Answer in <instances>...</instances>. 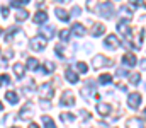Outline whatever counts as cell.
<instances>
[{
	"label": "cell",
	"mask_w": 146,
	"mask_h": 128,
	"mask_svg": "<svg viewBox=\"0 0 146 128\" xmlns=\"http://www.w3.org/2000/svg\"><path fill=\"white\" fill-rule=\"evenodd\" d=\"M36 24H44L46 21H48V14L46 12H42V10H39V12H36L34 14V19H33Z\"/></svg>",
	"instance_id": "cell-13"
},
{
	"label": "cell",
	"mask_w": 146,
	"mask_h": 128,
	"mask_svg": "<svg viewBox=\"0 0 146 128\" xmlns=\"http://www.w3.org/2000/svg\"><path fill=\"white\" fill-rule=\"evenodd\" d=\"M3 56H5V58L9 60V58H12V56H14V51H12V50H7V51L3 53Z\"/></svg>",
	"instance_id": "cell-37"
},
{
	"label": "cell",
	"mask_w": 146,
	"mask_h": 128,
	"mask_svg": "<svg viewBox=\"0 0 146 128\" xmlns=\"http://www.w3.org/2000/svg\"><path fill=\"white\" fill-rule=\"evenodd\" d=\"M119 14H121V17H126V21H131L133 19V10L127 9V7H121Z\"/></svg>",
	"instance_id": "cell-20"
},
{
	"label": "cell",
	"mask_w": 146,
	"mask_h": 128,
	"mask_svg": "<svg viewBox=\"0 0 146 128\" xmlns=\"http://www.w3.org/2000/svg\"><path fill=\"white\" fill-rule=\"evenodd\" d=\"M72 33L73 34H76V36H83V34H85V27H83L82 24L75 22V24L72 26Z\"/></svg>",
	"instance_id": "cell-18"
},
{
	"label": "cell",
	"mask_w": 146,
	"mask_h": 128,
	"mask_svg": "<svg viewBox=\"0 0 146 128\" xmlns=\"http://www.w3.org/2000/svg\"><path fill=\"white\" fill-rule=\"evenodd\" d=\"M65 77H66V80H68L70 84H76V82H78V75L73 72L72 68H66V72H65Z\"/></svg>",
	"instance_id": "cell-16"
},
{
	"label": "cell",
	"mask_w": 146,
	"mask_h": 128,
	"mask_svg": "<svg viewBox=\"0 0 146 128\" xmlns=\"http://www.w3.org/2000/svg\"><path fill=\"white\" fill-rule=\"evenodd\" d=\"M22 90H24V94H26V96H31V94L34 92V82L31 80V82H29V84L26 85V87H24Z\"/></svg>",
	"instance_id": "cell-27"
},
{
	"label": "cell",
	"mask_w": 146,
	"mask_h": 128,
	"mask_svg": "<svg viewBox=\"0 0 146 128\" xmlns=\"http://www.w3.org/2000/svg\"><path fill=\"white\" fill-rule=\"evenodd\" d=\"M127 104H129V108L138 109V108L141 106V94H139V92H133V94H129V97H127Z\"/></svg>",
	"instance_id": "cell-4"
},
{
	"label": "cell",
	"mask_w": 146,
	"mask_h": 128,
	"mask_svg": "<svg viewBox=\"0 0 146 128\" xmlns=\"http://www.w3.org/2000/svg\"><path fill=\"white\" fill-rule=\"evenodd\" d=\"M129 80H131V84H139L141 82V75L139 74H129Z\"/></svg>",
	"instance_id": "cell-30"
},
{
	"label": "cell",
	"mask_w": 146,
	"mask_h": 128,
	"mask_svg": "<svg viewBox=\"0 0 146 128\" xmlns=\"http://www.w3.org/2000/svg\"><path fill=\"white\" fill-rule=\"evenodd\" d=\"M0 36H2V29H0Z\"/></svg>",
	"instance_id": "cell-46"
},
{
	"label": "cell",
	"mask_w": 146,
	"mask_h": 128,
	"mask_svg": "<svg viewBox=\"0 0 146 128\" xmlns=\"http://www.w3.org/2000/svg\"><path fill=\"white\" fill-rule=\"evenodd\" d=\"M24 3H29V0H12V7H14V9H19V7L24 5Z\"/></svg>",
	"instance_id": "cell-32"
},
{
	"label": "cell",
	"mask_w": 146,
	"mask_h": 128,
	"mask_svg": "<svg viewBox=\"0 0 146 128\" xmlns=\"http://www.w3.org/2000/svg\"><path fill=\"white\" fill-rule=\"evenodd\" d=\"M29 128H39V127H37L36 123H31V125H29Z\"/></svg>",
	"instance_id": "cell-42"
},
{
	"label": "cell",
	"mask_w": 146,
	"mask_h": 128,
	"mask_svg": "<svg viewBox=\"0 0 146 128\" xmlns=\"http://www.w3.org/2000/svg\"><path fill=\"white\" fill-rule=\"evenodd\" d=\"M76 68H78L82 74H87V72H88V65H87L85 62H78V63H76Z\"/></svg>",
	"instance_id": "cell-29"
},
{
	"label": "cell",
	"mask_w": 146,
	"mask_h": 128,
	"mask_svg": "<svg viewBox=\"0 0 146 128\" xmlns=\"http://www.w3.org/2000/svg\"><path fill=\"white\" fill-rule=\"evenodd\" d=\"M75 104V96L70 90H65L61 96V106H73Z\"/></svg>",
	"instance_id": "cell-7"
},
{
	"label": "cell",
	"mask_w": 146,
	"mask_h": 128,
	"mask_svg": "<svg viewBox=\"0 0 146 128\" xmlns=\"http://www.w3.org/2000/svg\"><path fill=\"white\" fill-rule=\"evenodd\" d=\"M80 12H82V10H80V7H73V10H72V14H73V15H78Z\"/></svg>",
	"instance_id": "cell-40"
},
{
	"label": "cell",
	"mask_w": 146,
	"mask_h": 128,
	"mask_svg": "<svg viewBox=\"0 0 146 128\" xmlns=\"http://www.w3.org/2000/svg\"><path fill=\"white\" fill-rule=\"evenodd\" d=\"M56 2H66V0H56Z\"/></svg>",
	"instance_id": "cell-45"
},
{
	"label": "cell",
	"mask_w": 146,
	"mask_h": 128,
	"mask_svg": "<svg viewBox=\"0 0 146 128\" xmlns=\"http://www.w3.org/2000/svg\"><path fill=\"white\" fill-rule=\"evenodd\" d=\"M94 80H87V84H85V89H82V94H92V92H95V89H94Z\"/></svg>",
	"instance_id": "cell-21"
},
{
	"label": "cell",
	"mask_w": 146,
	"mask_h": 128,
	"mask_svg": "<svg viewBox=\"0 0 146 128\" xmlns=\"http://www.w3.org/2000/svg\"><path fill=\"white\" fill-rule=\"evenodd\" d=\"M42 68H44V72H46V75H48V74H53V72H54L56 65H54V63H53L51 60H46V62H44V67H42Z\"/></svg>",
	"instance_id": "cell-22"
},
{
	"label": "cell",
	"mask_w": 146,
	"mask_h": 128,
	"mask_svg": "<svg viewBox=\"0 0 146 128\" xmlns=\"http://www.w3.org/2000/svg\"><path fill=\"white\" fill-rule=\"evenodd\" d=\"M27 17H29V12H27L26 9H15V19H17L19 22L26 21Z\"/></svg>",
	"instance_id": "cell-15"
},
{
	"label": "cell",
	"mask_w": 146,
	"mask_h": 128,
	"mask_svg": "<svg viewBox=\"0 0 146 128\" xmlns=\"http://www.w3.org/2000/svg\"><path fill=\"white\" fill-rule=\"evenodd\" d=\"M97 113L102 115V116H109L110 115V104H107V103H99L97 104Z\"/></svg>",
	"instance_id": "cell-10"
},
{
	"label": "cell",
	"mask_w": 146,
	"mask_h": 128,
	"mask_svg": "<svg viewBox=\"0 0 146 128\" xmlns=\"http://www.w3.org/2000/svg\"><path fill=\"white\" fill-rule=\"evenodd\" d=\"M0 14H2V17H7V15H9V9H7V7H2V9H0Z\"/></svg>",
	"instance_id": "cell-36"
},
{
	"label": "cell",
	"mask_w": 146,
	"mask_h": 128,
	"mask_svg": "<svg viewBox=\"0 0 146 128\" xmlns=\"http://www.w3.org/2000/svg\"><path fill=\"white\" fill-rule=\"evenodd\" d=\"M104 46L109 48V50H115V48L119 46V40H117V36H115V34H109V36L104 40Z\"/></svg>",
	"instance_id": "cell-6"
},
{
	"label": "cell",
	"mask_w": 146,
	"mask_h": 128,
	"mask_svg": "<svg viewBox=\"0 0 146 128\" xmlns=\"http://www.w3.org/2000/svg\"><path fill=\"white\" fill-rule=\"evenodd\" d=\"M3 84H9V77L7 75H0V85Z\"/></svg>",
	"instance_id": "cell-35"
},
{
	"label": "cell",
	"mask_w": 146,
	"mask_h": 128,
	"mask_svg": "<svg viewBox=\"0 0 146 128\" xmlns=\"http://www.w3.org/2000/svg\"><path fill=\"white\" fill-rule=\"evenodd\" d=\"M54 14H56V17H58L60 21H63V22H68V21H70V12H66V10L61 9V7L54 9Z\"/></svg>",
	"instance_id": "cell-9"
},
{
	"label": "cell",
	"mask_w": 146,
	"mask_h": 128,
	"mask_svg": "<svg viewBox=\"0 0 146 128\" xmlns=\"http://www.w3.org/2000/svg\"><path fill=\"white\" fill-rule=\"evenodd\" d=\"M2 109H3V104H2V103H0V111H2Z\"/></svg>",
	"instance_id": "cell-43"
},
{
	"label": "cell",
	"mask_w": 146,
	"mask_h": 128,
	"mask_svg": "<svg viewBox=\"0 0 146 128\" xmlns=\"http://www.w3.org/2000/svg\"><path fill=\"white\" fill-rule=\"evenodd\" d=\"M31 111H33L31 104H24V108L19 111V118H21V120H29V116H31Z\"/></svg>",
	"instance_id": "cell-12"
},
{
	"label": "cell",
	"mask_w": 146,
	"mask_h": 128,
	"mask_svg": "<svg viewBox=\"0 0 146 128\" xmlns=\"http://www.w3.org/2000/svg\"><path fill=\"white\" fill-rule=\"evenodd\" d=\"M60 38H61V41H68L70 40V31L68 29H61L60 31Z\"/></svg>",
	"instance_id": "cell-31"
},
{
	"label": "cell",
	"mask_w": 146,
	"mask_h": 128,
	"mask_svg": "<svg viewBox=\"0 0 146 128\" xmlns=\"http://www.w3.org/2000/svg\"><path fill=\"white\" fill-rule=\"evenodd\" d=\"M42 123H44V127H46V128H56L54 121H53L49 116H42Z\"/></svg>",
	"instance_id": "cell-26"
},
{
	"label": "cell",
	"mask_w": 146,
	"mask_h": 128,
	"mask_svg": "<svg viewBox=\"0 0 146 128\" xmlns=\"http://www.w3.org/2000/svg\"><path fill=\"white\" fill-rule=\"evenodd\" d=\"M133 3V7H146L145 5V0H129Z\"/></svg>",
	"instance_id": "cell-34"
},
{
	"label": "cell",
	"mask_w": 146,
	"mask_h": 128,
	"mask_svg": "<svg viewBox=\"0 0 146 128\" xmlns=\"http://www.w3.org/2000/svg\"><path fill=\"white\" fill-rule=\"evenodd\" d=\"M121 60H122V63H124V65H127V67H134V65L138 63V58H136L133 53H124Z\"/></svg>",
	"instance_id": "cell-8"
},
{
	"label": "cell",
	"mask_w": 146,
	"mask_h": 128,
	"mask_svg": "<svg viewBox=\"0 0 146 128\" xmlns=\"http://www.w3.org/2000/svg\"><path fill=\"white\" fill-rule=\"evenodd\" d=\"M99 14H100L102 17H106V19L112 17V14H114V7H112V3L106 2V3H102V5H99Z\"/></svg>",
	"instance_id": "cell-5"
},
{
	"label": "cell",
	"mask_w": 146,
	"mask_h": 128,
	"mask_svg": "<svg viewBox=\"0 0 146 128\" xmlns=\"http://www.w3.org/2000/svg\"><path fill=\"white\" fill-rule=\"evenodd\" d=\"M97 2H99V0H87V9H88V10H95Z\"/></svg>",
	"instance_id": "cell-33"
},
{
	"label": "cell",
	"mask_w": 146,
	"mask_h": 128,
	"mask_svg": "<svg viewBox=\"0 0 146 128\" xmlns=\"http://www.w3.org/2000/svg\"><path fill=\"white\" fill-rule=\"evenodd\" d=\"M80 115H82V118H83V120H90V115H88V111H83V109H82V111H80Z\"/></svg>",
	"instance_id": "cell-38"
},
{
	"label": "cell",
	"mask_w": 146,
	"mask_h": 128,
	"mask_svg": "<svg viewBox=\"0 0 146 128\" xmlns=\"http://www.w3.org/2000/svg\"><path fill=\"white\" fill-rule=\"evenodd\" d=\"M53 94H54V89H53L51 84H42L39 87V96H41V99H51Z\"/></svg>",
	"instance_id": "cell-3"
},
{
	"label": "cell",
	"mask_w": 146,
	"mask_h": 128,
	"mask_svg": "<svg viewBox=\"0 0 146 128\" xmlns=\"http://www.w3.org/2000/svg\"><path fill=\"white\" fill-rule=\"evenodd\" d=\"M141 68H146V60H141Z\"/></svg>",
	"instance_id": "cell-41"
},
{
	"label": "cell",
	"mask_w": 146,
	"mask_h": 128,
	"mask_svg": "<svg viewBox=\"0 0 146 128\" xmlns=\"http://www.w3.org/2000/svg\"><path fill=\"white\" fill-rule=\"evenodd\" d=\"M5 99H7L10 104H17V103H19V96H17L14 90H7V94H5Z\"/></svg>",
	"instance_id": "cell-17"
},
{
	"label": "cell",
	"mask_w": 146,
	"mask_h": 128,
	"mask_svg": "<svg viewBox=\"0 0 146 128\" xmlns=\"http://www.w3.org/2000/svg\"><path fill=\"white\" fill-rule=\"evenodd\" d=\"M117 75H121V77H126V75H129V72H126V70L119 68V70H117Z\"/></svg>",
	"instance_id": "cell-39"
},
{
	"label": "cell",
	"mask_w": 146,
	"mask_h": 128,
	"mask_svg": "<svg viewBox=\"0 0 146 128\" xmlns=\"http://www.w3.org/2000/svg\"><path fill=\"white\" fill-rule=\"evenodd\" d=\"M41 33H44L46 38H53V36H54V27H53V26H46V27L41 29Z\"/></svg>",
	"instance_id": "cell-24"
},
{
	"label": "cell",
	"mask_w": 146,
	"mask_h": 128,
	"mask_svg": "<svg viewBox=\"0 0 146 128\" xmlns=\"http://www.w3.org/2000/svg\"><path fill=\"white\" fill-rule=\"evenodd\" d=\"M12 128H19V127H12Z\"/></svg>",
	"instance_id": "cell-47"
},
{
	"label": "cell",
	"mask_w": 146,
	"mask_h": 128,
	"mask_svg": "<svg viewBox=\"0 0 146 128\" xmlns=\"http://www.w3.org/2000/svg\"><path fill=\"white\" fill-rule=\"evenodd\" d=\"M61 120L65 123H73L75 121V115H72V113H61Z\"/></svg>",
	"instance_id": "cell-25"
},
{
	"label": "cell",
	"mask_w": 146,
	"mask_h": 128,
	"mask_svg": "<svg viewBox=\"0 0 146 128\" xmlns=\"http://www.w3.org/2000/svg\"><path fill=\"white\" fill-rule=\"evenodd\" d=\"M99 82H100V84H109V82H112V75H110V74L100 75V77H99Z\"/></svg>",
	"instance_id": "cell-28"
},
{
	"label": "cell",
	"mask_w": 146,
	"mask_h": 128,
	"mask_svg": "<svg viewBox=\"0 0 146 128\" xmlns=\"http://www.w3.org/2000/svg\"><path fill=\"white\" fill-rule=\"evenodd\" d=\"M24 70H26V67L22 63H15L14 65V74L17 75V79H22L24 77Z\"/></svg>",
	"instance_id": "cell-19"
},
{
	"label": "cell",
	"mask_w": 146,
	"mask_h": 128,
	"mask_svg": "<svg viewBox=\"0 0 146 128\" xmlns=\"http://www.w3.org/2000/svg\"><path fill=\"white\" fill-rule=\"evenodd\" d=\"M29 46H31V50H34V51H42V50L46 48V38H42V34H41V36H34V38L29 41Z\"/></svg>",
	"instance_id": "cell-1"
},
{
	"label": "cell",
	"mask_w": 146,
	"mask_h": 128,
	"mask_svg": "<svg viewBox=\"0 0 146 128\" xmlns=\"http://www.w3.org/2000/svg\"><path fill=\"white\" fill-rule=\"evenodd\" d=\"M26 67H27L29 70H36V68H39V62H37V58H29L27 63H26Z\"/></svg>",
	"instance_id": "cell-23"
},
{
	"label": "cell",
	"mask_w": 146,
	"mask_h": 128,
	"mask_svg": "<svg viewBox=\"0 0 146 128\" xmlns=\"http://www.w3.org/2000/svg\"><path fill=\"white\" fill-rule=\"evenodd\" d=\"M104 31H106V26L102 24V22H97V24H94L92 26V36H102L104 34Z\"/></svg>",
	"instance_id": "cell-11"
},
{
	"label": "cell",
	"mask_w": 146,
	"mask_h": 128,
	"mask_svg": "<svg viewBox=\"0 0 146 128\" xmlns=\"http://www.w3.org/2000/svg\"><path fill=\"white\" fill-rule=\"evenodd\" d=\"M143 116H145V118H146V109H145V111H143Z\"/></svg>",
	"instance_id": "cell-44"
},
{
	"label": "cell",
	"mask_w": 146,
	"mask_h": 128,
	"mask_svg": "<svg viewBox=\"0 0 146 128\" xmlns=\"http://www.w3.org/2000/svg\"><path fill=\"white\" fill-rule=\"evenodd\" d=\"M92 65H94V68L109 67V65H112V60H109V58H107V56H104V55H97V56L92 60Z\"/></svg>",
	"instance_id": "cell-2"
},
{
	"label": "cell",
	"mask_w": 146,
	"mask_h": 128,
	"mask_svg": "<svg viewBox=\"0 0 146 128\" xmlns=\"http://www.w3.org/2000/svg\"><path fill=\"white\" fill-rule=\"evenodd\" d=\"M126 127L127 128H145L143 127V121L138 120V118H129V120L126 121Z\"/></svg>",
	"instance_id": "cell-14"
}]
</instances>
